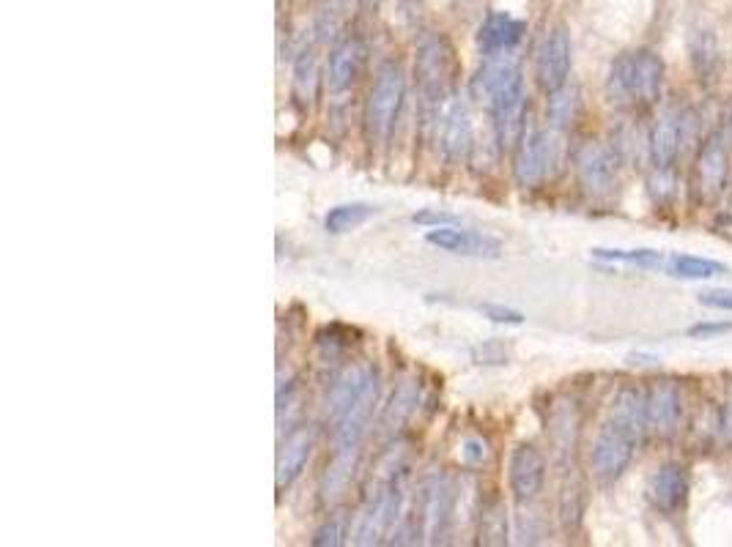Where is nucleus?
I'll return each mask as SVG.
<instances>
[{"label":"nucleus","mask_w":732,"mask_h":547,"mask_svg":"<svg viewBox=\"0 0 732 547\" xmlns=\"http://www.w3.org/2000/svg\"><path fill=\"white\" fill-rule=\"evenodd\" d=\"M691 61H694L697 72L702 74V77H708V74H713V66H717V42H713V36L708 31H697L694 36H691Z\"/></svg>","instance_id":"nucleus-30"},{"label":"nucleus","mask_w":732,"mask_h":547,"mask_svg":"<svg viewBox=\"0 0 732 547\" xmlns=\"http://www.w3.org/2000/svg\"><path fill=\"white\" fill-rule=\"evenodd\" d=\"M319 94V64L310 50H305L294 64V96L303 107H310Z\"/></svg>","instance_id":"nucleus-24"},{"label":"nucleus","mask_w":732,"mask_h":547,"mask_svg":"<svg viewBox=\"0 0 732 547\" xmlns=\"http://www.w3.org/2000/svg\"><path fill=\"white\" fill-rule=\"evenodd\" d=\"M664 61L650 50L626 53L615 61L606 79V94L617 107H650L661 99Z\"/></svg>","instance_id":"nucleus-2"},{"label":"nucleus","mask_w":732,"mask_h":547,"mask_svg":"<svg viewBox=\"0 0 732 547\" xmlns=\"http://www.w3.org/2000/svg\"><path fill=\"white\" fill-rule=\"evenodd\" d=\"M462 460L467 465H484L488 460V443L480 438H467L462 447Z\"/></svg>","instance_id":"nucleus-35"},{"label":"nucleus","mask_w":732,"mask_h":547,"mask_svg":"<svg viewBox=\"0 0 732 547\" xmlns=\"http://www.w3.org/2000/svg\"><path fill=\"white\" fill-rule=\"evenodd\" d=\"M722 430L724 438L732 443V386L728 389V403H724V414H722Z\"/></svg>","instance_id":"nucleus-38"},{"label":"nucleus","mask_w":732,"mask_h":547,"mask_svg":"<svg viewBox=\"0 0 732 547\" xmlns=\"http://www.w3.org/2000/svg\"><path fill=\"white\" fill-rule=\"evenodd\" d=\"M371 380L373 375L368 373V369L362 367L346 369V373L338 378V384L332 386V392H329V419L338 421L346 410L360 400V395L371 386Z\"/></svg>","instance_id":"nucleus-21"},{"label":"nucleus","mask_w":732,"mask_h":547,"mask_svg":"<svg viewBox=\"0 0 732 547\" xmlns=\"http://www.w3.org/2000/svg\"><path fill=\"white\" fill-rule=\"evenodd\" d=\"M632 364H656L658 358L656 356H650V353H632Z\"/></svg>","instance_id":"nucleus-39"},{"label":"nucleus","mask_w":732,"mask_h":547,"mask_svg":"<svg viewBox=\"0 0 732 547\" xmlns=\"http://www.w3.org/2000/svg\"><path fill=\"white\" fill-rule=\"evenodd\" d=\"M637 443V432L606 419L604 427L598 430V436H595L593 449H590V471H593V476L604 484L620 479L623 471L632 465Z\"/></svg>","instance_id":"nucleus-6"},{"label":"nucleus","mask_w":732,"mask_h":547,"mask_svg":"<svg viewBox=\"0 0 732 547\" xmlns=\"http://www.w3.org/2000/svg\"><path fill=\"white\" fill-rule=\"evenodd\" d=\"M414 225H428V227H442V225H453L456 216L445 214V211H420V214L412 216Z\"/></svg>","instance_id":"nucleus-37"},{"label":"nucleus","mask_w":732,"mask_h":547,"mask_svg":"<svg viewBox=\"0 0 732 547\" xmlns=\"http://www.w3.org/2000/svg\"><path fill=\"white\" fill-rule=\"evenodd\" d=\"M414 406H417V392H414V386L406 380V384L399 386L388 410H384V427H388V430H399L406 421V416L414 410Z\"/></svg>","instance_id":"nucleus-28"},{"label":"nucleus","mask_w":732,"mask_h":547,"mask_svg":"<svg viewBox=\"0 0 732 547\" xmlns=\"http://www.w3.org/2000/svg\"><path fill=\"white\" fill-rule=\"evenodd\" d=\"M730 137H732V118H730Z\"/></svg>","instance_id":"nucleus-41"},{"label":"nucleus","mask_w":732,"mask_h":547,"mask_svg":"<svg viewBox=\"0 0 732 547\" xmlns=\"http://www.w3.org/2000/svg\"><path fill=\"white\" fill-rule=\"evenodd\" d=\"M343 537H346V532H343V523L340 521H327L325 526L319 528V532H316V537H314V545H319V547H338L340 543H343Z\"/></svg>","instance_id":"nucleus-34"},{"label":"nucleus","mask_w":732,"mask_h":547,"mask_svg":"<svg viewBox=\"0 0 732 547\" xmlns=\"http://www.w3.org/2000/svg\"><path fill=\"white\" fill-rule=\"evenodd\" d=\"M406 99V74L401 64H384L373 79L362 112V127L371 146H382L395 132Z\"/></svg>","instance_id":"nucleus-3"},{"label":"nucleus","mask_w":732,"mask_h":547,"mask_svg":"<svg viewBox=\"0 0 732 547\" xmlns=\"http://www.w3.org/2000/svg\"><path fill=\"white\" fill-rule=\"evenodd\" d=\"M547 482V458L532 443H519L510 454L508 484L516 501H532Z\"/></svg>","instance_id":"nucleus-11"},{"label":"nucleus","mask_w":732,"mask_h":547,"mask_svg":"<svg viewBox=\"0 0 732 547\" xmlns=\"http://www.w3.org/2000/svg\"><path fill=\"white\" fill-rule=\"evenodd\" d=\"M473 94L486 101L491 116L494 142L497 148H513L524 137L527 96L519 58L510 53L488 55L473 79Z\"/></svg>","instance_id":"nucleus-1"},{"label":"nucleus","mask_w":732,"mask_h":547,"mask_svg":"<svg viewBox=\"0 0 732 547\" xmlns=\"http://www.w3.org/2000/svg\"><path fill=\"white\" fill-rule=\"evenodd\" d=\"M664 269L675 279H713L722 277L728 266L719 264V260L700 258V255H669Z\"/></svg>","instance_id":"nucleus-22"},{"label":"nucleus","mask_w":732,"mask_h":547,"mask_svg":"<svg viewBox=\"0 0 732 547\" xmlns=\"http://www.w3.org/2000/svg\"><path fill=\"white\" fill-rule=\"evenodd\" d=\"M354 465H357V447L338 449V454H335L332 465H329L325 476V498H338V495L343 493L351 474H354Z\"/></svg>","instance_id":"nucleus-25"},{"label":"nucleus","mask_w":732,"mask_h":547,"mask_svg":"<svg viewBox=\"0 0 732 547\" xmlns=\"http://www.w3.org/2000/svg\"><path fill=\"white\" fill-rule=\"evenodd\" d=\"M362 64H365V47L360 39H343L335 44L332 55H329V90L332 94H343L360 77Z\"/></svg>","instance_id":"nucleus-19"},{"label":"nucleus","mask_w":732,"mask_h":547,"mask_svg":"<svg viewBox=\"0 0 732 547\" xmlns=\"http://www.w3.org/2000/svg\"><path fill=\"white\" fill-rule=\"evenodd\" d=\"M401 512V487L395 479L373 493L371 504L362 512L360 526H357V543L360 545H379L390 532H393L395 521Z\"/></svg>","instance_id":"nucleus-8"},{"label":"nucleus","mask_w":732,"mask_h":547,"mask_svg":"<svg viewBox=\"0 0 732 547\" xmlns=\"http://www.w3.org/2000/svg\"><path fill=\"white\" fill-rule=\"evenodd\" d=\"M571 77V36L565 28H554L547 33L535 53V79L541 90L554 94Z\"/></svg>","instance_id":"nucleus-9"},{"label":"nucleus","mask_w":732,"mask_h":547,"mask_svg":"<svg viewBox=\"0 0 732 547\" xmlns=\"http://www.w3.org/2000/svg\"><path fill=\"white\" fill-rule=\"evenodd\" d=\"M314 443L316 432L308 430V427L286 438L280 454H277V487H286V484H291L294 479L303 474L305 463H308L310 452H314Z\"/></svg>","instance_id":"nucleus-20"},{"label":"nucleus","mask_w":732,"mask_h":547,"mask_svg":"<svg viewBox=\"0 0 732 547\" xmlns=\"http://www.w3.org/2000/svg\"><path fill=\"white\" fill-rule=\"evenodd\" d=\"M724 181H728V146L722 137L713 135L697 157V190L702 201H713L724 190Z\"/></svg>","instance_id":"nucleus-18"},{"label":"nucleus","mask_w":732,"mask_h":547,"mask_svg":"<svg viewBox=\"0 0 732 547\" xmlns=\"http://www.w3.org/2000/svg\"><path fill=\"white\" fill-rule=\"evenodd\" d=\"M689 498V474L680 463L658 465L648 482V501L664 515H675L686 506Z\"/></svg>","instance_id":"nucleus-14"},{"label":"nucleus","mask_w":732,"mask_h":547,"mask_svg":"<svg viewBox=\"0 0 732 547\" xmlns=\"http://www.w3.org/2000/svg\"><path fill=\"white\" fill-rule=\"evenodd\" d=\"M565 159V140L560 129H541V132L524 135L516 148L513 175L516 184L524 190H535L543 181L552 179Z\"/></svg>","instance_id":"nucleus-5"},{"label":"nucleus","mask_w":732,"mask_h":547,"mask_svg":"<svg viewBox=\"0 0 732 547\" xmlns=\"http://www.w3.org/2000/svg\"><path fill=\"white\" fill-rule=\"evenodd\" d=\"M453 83H456L453 47L436 33H425L417 44V85L423 96V110L439 118L450 101Z\"/></svg>","instance_id":"nucleus-4"},{"label":"nucleus","mask_w":732,"mask_h":547,"mask_svg":"<svg viewBox=\"0 0 732 547\" xmlns=\"http://www.w3.org/2000/svg\"><path fill=\"white\" fill-rule=\"evenodd\" d=\"M453 495L450 482L445 476H436L425 484L423 490V534L428 537V543H439L442 537L447 534V526L453 521Z\"/></svg>","instance_id":"nucleus-15"},{"label":"nucleus","mask_w":732,"mask_h":547,"mask_svg":"<svg viewBox=\"0 0 732 547\" xmlns=\"http://www.w3.org/2000/svg\"><path fill=\"white\" fill-rule=\"evenodd\" d=\"M680 127H683V112L667 107L658 112L648 135V157L653 168H672L680 153Z\"/></svg>","instance_id":"nucleus-16"},{"label":"nucleus","mask_w":732,"mask_h":547,"mask_svg":"<svg viewBox=\"0 0 732 547\" xmlns=\"http://www.w3.org/2000/svg\"><path fill=\"white\" fill-rule=\"evenodd\" d=\"M362 3H365L368 9H373V6H379V0H362Z\"/></svg>","instance_id":"nucleus-40"},{"label":"nucleus","mask_w":732,"mask_h":547,"mask_svg":"<svg viewBox=\"0 0 732 547\" xmlns=\"http://www.w3.org/2000/svg\"><path fill=\"white\" fill-rule=\"evenodd\" d=\"M576 110H579V90L573 88V85L565 83L563 88L549 94V121H552L554 129H560V132L569 129L573 118H576Z\"/></svg>","instance_id":"nucleus-27"},{"label":"nucleus","mask_w":732,"mask_h":547,"mask_svg":"<svg viewBox=\"0 0 732 547\" xmlns=\"http://www.w3.org/2000/svg\"><path fill=\"white\" fill-rule=\"evenodd\" d=\"M373 214H376V211H373V205H368V203L335 205V208H329L325 216V230L332 233V236L357 230V227L365 225Z\"/></svg>","instance_id":"nucleus-23"},{"label":"nucleus","mask_w":732,"mask_h":547,"mask_svg":"<svg viewBox=\"0 0 732 547\" xmlns=\"http://www.w3.org/2000/svg\"><path fill=\"white\" fill-rule=\"evenodd\" d=\"M425 242H428L431 247L442 249V253L467 255V258H499V255H502L499 238L486 236V233L462 230V227L453 225L431 227V230L425 233Z\"/></svg>","instance_id":"nucleus-12"},{"label":"nucleus","mask_w":732,"mask_h":547,"mask_svg":"<svg viewBox=\"0 0 732 547\" xmlns=\"http://www.w3.org/2000/svg\"><path fill=\"white\" fill-rule=\"evenodd\" d=\"M683 419V397L675 380H656L648 389V430L669 438Z\"/></svg>","instance_id":"nucleus-13"},{"label":"nucleus","mask_w":732,"mask_h":547,"mask_svg":"<svg viewBox=\"0 0 732 547\" xmlns=\"http://www.w3.org/2000/svg\"><path fill=\"white\" fill-rule=\"evenodd\" d=\"M439 148L447 162H462L473 153L475 132L467 101L453 99L439 116Z\"/></svg>","instance_id":"nucleus-10"},{"label":"nucleus","mask_w":732,"mask_h":547,"mask_svg":"<svg viewBox=\"0 0 732 547\" xmlns=\"http://www.w3.org/2000/svg\"><path fill=\"white\" fill-rule=\"evenodd\" d=\"M595 260H606V264H628L637 266V269H658V266L667 264L661 253L656 249H604L595 247L593 249Z\"/></svg>","instance_id":"nucleus-26"},{"label":"nucleus","mask_w":732,"mask_h":547,"mask_svg":"<svg viewBox=\"0 0 732 547\" xmlns=\"http://www.w3.org/2000/svg\"><path fill=\"white\" fill-rule=\"evenodd\" d=\"M700 304L711 307V310L732 312V290H708V293H700Z\"/></svg>","instance_id":"nucleus-36"},{"label":"nucleus","mask_w":732,"mask_h":547,"mask_svg":"<svg viewBox=\"0 0 732 547\" xmlns=\"http://www.w3.org/2000/svg\"><path fill=\"white\" fill-rule=\"evenodd\" d=\"M524 33H527L524 20L508 14V11H491L478 31V47L484 50V55L510 53V50L524 39Z\"/></svg>","instance_id":"nucleus-17"},{"label":"nucleus","mask_w":732,"mask_h":547,"mask_svg":"<svg viewBox=\"0 0 732 547\" xmlns=\"http://www.w3.org/2000/svg\"><path fill=\"white\" fill-rule=\"evenodd\" d=\"M480 312H484L488 321H494V323H508V326H521V323H524V315L516 310H510V307L486 304V307H480Z\"/></svg>","instance_id":"nucleus-32"},{"label":"nucleus","mask_w":732,"mask_h":547,"mask_svg":"<svg viewBox=\"0 0 732 547\" xmlns=\"http://www.w3.org/2000/svg\"><path fill=\"white\" fill-rule=\"evenodd\" d=\"M617 168H620V157L615 148L604 146V142L587 140L579 146L576 151V175L582 190L587 192L595 201H604L615 192L617 184Z\"/></svg>","instance_id":"nucleus-7"},{"label":"nucleus","mask_w":732,"mask_h":547,"mask_svg":"<svg viewBox=\"0 0 732 547\" xmlns=\"http://www.w3.org/2000/svg\"><path fill=\"white\" fill-rule=\"evenodd\" d=\"M480 543L484 545L508 543V517H505L502 504L486 506L484 515H480Z\"/></svg>","instance_id":"nucleus-29"},{"label":"nucleus","mask_w":732,"mask_h":547,"mask_svg":"<svg viewBox=\"0 0 732 547\" xmlns=\"http://www.w3.org/2000/svg\"><path fill=\"white\" fill-rule=\"evenodd\" d=\"M728 332H732V323L702 321V323H694V326H689V332L686 334H689L691 340H717Z\"/></svg>","instance_id":"nucleus-33"},{"label":"nucleus","mask_w":732,"mask_h":547,"mask_svg":"<svg viewBox=\"0 0 732 547\" xmlns=\"http://www.w3.org/2000/svg\"><path fill=\"white\" fill-rule=\"evenodd\" d=\"M648 184H650V195L656 197L658 203L669 201V197L675 195V175H672V168H653Z\"/></svg>","instance_id":"nucleus-31"}]
</instances>
